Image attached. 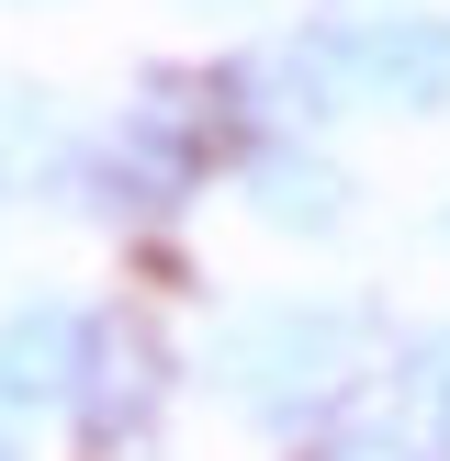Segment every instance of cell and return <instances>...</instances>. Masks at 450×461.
<instances>
[{
    "label": "cell",
    "mask_w": 450,
    "mask_h": 461,
    "mask_svg": "<svg viewBox=\"0 0 450 461\" xmlns=\"http://www.w3.org/2000/svg\"><path fill=\"white\" fill-rule=\"evenodd\" d=\"M372 349H382V315L372 304L270 293V304H248L237 327L214 338V383L270 428V439H304L315 417H338L349 394H372Z\"/></svg>",
    "instance_id": "1"
},
{
    "label": "cell",
    "mask_w": 450,
    "mask_h": 461,
    "mask_svg": "<svg viewBox=\"0 0 450 461\" xmlns=\"http://www.w3.org/2000/svg\"><path fill=\"white\" fill-rule=\"evenodd\" d=\"M158 405H169V338L147 327V315H90V360H79V394H68V417H79L90 450H124L158 428Z\"/></svg>",
    "instance_id": "2"
},
{
    "label": "cell",
    "mask_w": 450,
    "mask_h": 461,
    "mask_svg": "<svg viewBox=\"0 0 450 461\" xmlns=\"http://www.w3.org/2000/svg\"><path fill=\"white\" fill-rule=\"evenodd\" d=\"M349 79L372 113H450V12H349Z\"/></svg>",
    "instance_id": "3"
},
{
    "label": "cell",
    "mask_w": 450,
    "mask_h": 461,
    "mask_svg": "<svg viewBox=\"0 0 450 461\" xmlns=\"http://www.w3.org/2000/svg\"><path fill=\"white\" fill-rule=\"evenodd\" d=\"M237 192H248V214H259L270 237H338V225H349V169H338L315 135H292V124L248 135Z\"/></svg>",
    "instance_id": "4"
},
{
    "label": "cell",
    "mask_w": 450,
    "mask_h": 461,
    "mask_svg": "<svg viewBox=\"0 0 450 461\" xmlns=\"http://www.w3.org/2000/svg\"><path fill=\"white\" fill-rule=\"evenodd\" d=\"M79 360H90V304H57V293H34V304L0 315V405H68L79 394Z\"/></svg>",
    "instance_id": "5"
},
{
    "label": "cell",
    "mask_w": 450,
    "mask_h": 461,
    "mask_svg": "<svg viewBox=\"0 0 450 461\" xmlns=\"http://www.w3.org/2000/svg\"><path fill=\"white\" fill-rule=\"evenodd\" d=\"M382 394H394V417L417 428V450H428V461H450V315H439V327H417V338L394 349Z\"/></svg>",
    "instance_id": "6"
},
{
    "label": "cell",
    "mask_w": 450,
    "mask_h": 461,
    "mask_svg": "<svg viewBox=\"0 0 450 461\" xmlns=\"http://www.w3.org/2000/svg\"><path fill=\"white\" fill-rule=\"evenodd\" d=\"M292 461H428V450H417V428L394 417V394L372 383V394H349L338 417H315L304 439H292Z\"/></svg>",
    "instance_id": "7"
},
{
    "label": "cell",
    "mask_w": 450,
    "mask_h": 461,
    "mask_svg": "<svg viewBox=\"0 0 450 461\" xmlns=\"http://www.w3.org/2000/svg\"><path fill=\"white\" fill-rule=\"evenodd\" d=\"M0 461H22V405H0Z\"/></svg>",
    "instance_id": "8"
},
{
    "label": "cell",
    "mask_w": 450,
    "mask_h": 461,
    "mask_svg": "<svg viewBox=\"0 0 450 461\" xmlns=\"http://www.w3.org/2000/svg\"><path fill=\"white\" fill-rule=\"evenodd\" d=\"M180 12H259V0H180Z\"/></svg>",
    "instance_id": "9"
},
{
    "label": "cell",
    "mask_w": 450,
    "mask_h": 461,
    "mask_svg": "<svg viewBox=\"0 0 450 461\" xmlns=\"http://www.w3.org/2000/svg\"><path fill=\"white\" fill-rule=\"evenodd\" d=\"M360 12H405V0H360Z\"/></svg>",
    "instance_id": "10"
},
{
    "label": "cell",
    "mask_w": 450,
    "mask_h": 461,
    "mask_svg": "<svg viewBox=\"0 0 450 461\" xmlns=\"http://www.w3.org/2000/svg\"><path fill=\"white\" fill-rule=\"evenodd\" d=\"M439 237H450V214H439Z\"/></svg>",
    "instance_id": "11"
}]
</instances>
